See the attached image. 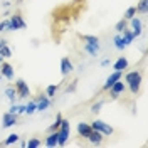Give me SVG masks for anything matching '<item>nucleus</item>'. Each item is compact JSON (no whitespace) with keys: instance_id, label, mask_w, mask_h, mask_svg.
<instances>
[{"instance_id":"1","label":"nucleus","mask_w":148,"mask_h":148,"mask_svg":"<svg viewBox=\"0 0 148 148\" xmlns=\"http://www.w3.org/2000/svg\"><path fill=\"white\" fill-rule=\"evenodd\" d=\"M125 83L130 86V91L136 94L140 91V84H141V73L140 71H130L125 76Z\"/></svg>"},{"instance_id":"2","label":"nucleus","mask_w":148,"mask_h":148,"mask_svg":"<svg viewBox=\"0 0 148 148\" xmlns=\"http://www.w3.org/2000/svg\"><path fill=\"white\" fill-rule=\"evenodd\" d=\"M69 131H71V125L69 120H62L61 121V126L57 130V147H64L67 138H69Z\"/></svg>"},{"instance_id":"3","label":"nucleus","mask_w":148,"mask_h":148,"mask_svg":"<svg viewBox=\"0 0 148 148\" xmlns=\"http://www.w3.org/2000/svg\"><path fill=\"white\" fill-rule=\"evenodd\" d=\"M25 27H27V24H25V20L22 18L20 14H15V15H12L9 18L7 30H18V29H25Z\"/></svg>"},{"instance_id":"4","label":"nucleus","mask_w":148,"mask_h":148,"mask_svg":"<svg viewBox=\"0 0 148 148\" xmlns=\"http://www.w3.org/2000/svg\"><path fill=\"white\" fill-rule=\"evenodd\" d=\"M91 128L92 130H96V131H99V133H103V135H113V131L114 130L111 128L108 123H104V121H101V120H96V121H92L91 123Z\"/></svg>"},{"instance_id":"5","label":"nucleus","mask_w":148,"mask_h":148,"mask_svg":"<svg viewBox=\"0 0 148 148\" xmlns=\"http://www.w3.org/2000/svg\"><path fill=\"white\" fill-rule=\"evenodd\" d=\"M15 91H17L18 98H29L30 96V89H29L27 83L24 79H17L15 81Z\"/></svg>"},{"instance_id":"6","label":"nucleus","mask_w":148,"mask_h":148,"mask_svg":"<svg viewBox=\"0 0 148 148\" xmlns=\"http://www.w3.org/2000/svg\"><path fill=\"white\" fill-rule=\"evenodd\" d=\"M125 89H126V88H125V83H123L121 79H118V81L113 84L108 91H110V96H111V98H113V99H116V98H120L121 94L125 92Z\"/></svg>"},{"instance_id":"7","label":"nucleus","mask_w":148,"mask_h":148,"mask_svg":"<svg viewBox=\"0 0 148 148\" xmlns=\"http://www.w3.org/2000/svg\"><path fill=\"white\" fill-rule=\"evenodd\" d=\"M118 79H121V73H120V71H114V73H111L110 77L106 79V83L103 84V89H104V91H108V89H110L111 86L118 81Z\"/></svg>"},{"instance_id":"8","label":"nucleus","mask_w":148,"mask_h":148,"mask_svg":"<svg viewBox=\"0 0 148 148\" xmlns=\"http://www.w3.org/2000/svg\"><path fill=\"white\" fill-rule=\"evenodd\" d=\"M17 123V114H14V113H5L3 114V123H2V128H10V126H14Z\"/></svg>"},{"instance_id":"9","label":"nucleus","mask_w":148,"mask_h":148,"mask_svg":"<svg viewBox=\"0 0 148 148\" xmlns=\"http://www.w3.org/2000/svg\"><path fill=\"white\" fill-rule=\"evenodd\" d=\"M103 133H99V131H96V130H91V133L86 136V140H89L92 145H101V141H103Z\"/></svg>"},{"instance_id":"10","label":"nucleus","mask_w":148,"mask_h":148,"mask_svg":"<svg viewBox=\"0 0 148 148\" xmlns=\"http://www.w3.org/2000/svg\"><path fill=\"white\" fill-rule=\"evenodd\" d=\"M73 71H74V66L69 61V57H62V61H61V73L64 74V76H67V74L73 73Z\"/></svg>"},{"instance_id":"11","label":"nucleus","mask_w":148,"mask_h":148,"mask_svg":"<svg viewBox=\"0 0 148 148\" xmlns=\"http://www.w3.org/2000/svg\"><path fill=\"white\" fill-rule=\"evenodd\" d=\"M0 69H2V76H3L5 79H14V67H12L9 62H3V61H2Z\"/></svg>"},{"instance_id":"12","label":"nucleus","mask_w":148,"mask_h":148,"mask_svg":"<svg viewBox=\"0 0 148 148\" xmlns=\"http://www.w3.org/2000/svg\"><path fill=\"white\" fill-rule=\"evenodd\" d=\"M44 145L49 148H54L57 147V131H49V135L44 140Z\"/></svg>"},{"instance_id":"13","label":"nucleus","mask_w":148,"mask_h":148,"mask_svg":"<svg viewBox=\"0 0 148 148\" xmlns=\"http://www.w3.org/2000/svg\"><path fill=\"white\" fill-rule=\"evenodd\" d=\"M130 22H131V29H133V30H131L133 36L138 37L140 34H141V27H143V25H141V20L136 18V17H133V18H130Z\"/></svg>"},{"instance_id":"14","label":"nucleus","mask_w":148,"mask_h":148,"mask_svg":"<svg viewBox=\"0 0 148 148\" xmlns=\"http://www.w3.org/2000/svg\"><path fill=\"white\" fill-rule=\"evenodd\" d=\"M91 125L89 123H77V133H79V136H83L86 138L89 133H91Z\"/></svg>"},{"instance_id":"15","label":"nucleus","mask_w":148,"mask_h":148,"mask_svg":"<svg viewBox=\"0 0 148 148\" xmlns=\"http://www.w3.org/2000/svg\"><path fill=\"white\" fill-rule=\"evenodd\" d=\"M126 67H128V59H126V57H123V56H121L120 59L114 62V66H113V69H114V71H120V73H123Z\"/></svg>"},{"instance_id":"16","label":"nucleus","mask_w":148,"mask_h":148,"mask_svg":"<svg viewBox=\"0 0 148 148\" xmlns=\"http://www.w3.org/2000/svg\"><path fill=\"white\" fill-rule=\"evenodd\" d=\"M36 103H37V111L47 110V108H49V104H51V101H49V98H47V96H40V98H39V101H36Z\"/></svg>"},{"instance_id":"17","label":"nucleus","mask_w":148,"mask_h":148,"mask_svg":"<svg viewBox=\"0 0 148 148\" xmlns=\"http://www.w3.org/2000/svg\"><path fill=\"white\" fill-rule=\"evenodd\" d=\"M121 39H123L125 46H128V44H131V42H133L135 36H133V32H131V30H128V29H123V36H121Z\"/></svg>"},{"instance_id":"18","label":"nucleus","mask_w":148,"mask_h":148,"mask_svg":"<svg viewBox=\"0 0 148 148\" xmlns=\"http://www.w3.org/2000/svg\"><path fill=\"white\" fill-rule=\"evenodd\" d=\"M84 51L89 52L91 56H98V52H99V44H88V42H86Z\"/></svg>"},{"instance_id":"19","label":"nucleus","mask_w":148,"mask_h":148,"mask_svg":"<svg viewBox=\"0 0 148 148\" xmlns=\"http://www.w3.org/2000/svg\"><path fill=\"white\" fill-rule=\"evenodd\" d=\"M136 9V12H140V14H147L148 10V0H140V3L135 7Z\"/></svg>"},{"instance_id":"20","label":"nucleus","mask_w":148,"mask_h":148,"mask_svg":"<svg viewBox=\"0 0 148 148\" xmlns=\"http://www.w3.org/2000/svg\"><path fill=\"white\" fill-rule=\"evenodd\" d=\"M37 111V103L36 101H29V104H25V111L24 113H27V114H34Z\"/></svg>"},{"instance_id":"21","label":"nucleus","mask_w":148,"mask_h":148,"mask_svg":"<svg viewBox=\"0 0 148 148\" xmlns=\"http://www.w3.org/2000/svg\"><path fill=\"white\" fill-rule=\"evenodd\" d=\"M42 145V141L39 138H30L29 141H25V147H29V148H39Z\"/></svg>"},{"instance_id":"22","label":"nucleus","mask_w":148,"mask_h":148,"mask_svg":"<svg viewBox=\"0 0 148 148\" xmlns=\"http://www.w3.org/2000/svg\"><path fill=\"white\" fill-rule=\"evenodd\" d=\"M24 111H25V106L12 103V108H10V113H14V114H20V113H24Z\"/></svg>"},{"instance_id":"23","label":"nucleus","mask_w":148,"mask_h":148,"mask_svg":"<svg viewBox=\"0 0 148 148\" xmlns=\"http://www.w3.org/2000/svg\"><path fill=\"white\" fill-rule=\"evenodd\" d=\"M0 54H2V57H3V59H7V57H12V51L9 49V46H7V44H3V46L0 47Z\"/></svg>"},{"instance_id":"24","label":"nucleus","mask_w":148,"mask_h":148,"mask_svg":"<svg viewBox=\"0 0 148 148\" xmlns=\"http://www.w3.org/2000/svg\"><path fill=\"white\" fill-rule=\"evenodd\" d=\"M15 94H17V91L14 88H7L5 89V96L10 99V103H15Z\"/></svg>"},{"instance_id":"25","label":"nucleus","mask_w":148,"mask_h":148,"mask_svg":"<svg viewBox=\"0 0 148 148\" xmlns=\"http://www.w3.org/2000/svg\"><path fill=\"white\" fill-rule=\"evenodd\" d=\"M61 121H62V116H61V114H57V116H56V123H54V125H51L49 131H57L59 126H61Z\"/></svg>"},{"instance_id":"26","label":"nucleus","mask_w":148,"mask_h":148,"mask_svg":"<svg viewBox=\"0 0 148 148\" xmlns=\"http://www.w3.org/2000/svg\"><path fill=\"white\" fill-rule=\"evenodd\" d=\"M56 91H57V86L51 84V86H47V89H46V96H47V98H54Z\"/></svg>"},{"instance_id":"27","label":"nucleus","mask_w":148,"mask_h":148,"mask_svg":"<svg viewBox=\"0 0 148 148\" xmlns=\"http://www.w3.org/2000/svg\"><path fill=\"white\" fill-rule=\"evenodd\" d=\"M18 135H15V133H12V135H9L7 136V140H5V145H14V143H17L18 141Z\"/></svg>"},{"instance_id":"28","label":"nucleus","mask_w":148,"mask_h":148,"mask_svg":"<svg viewBox=\"0 0 148 148\" xmlns=\"http://www.w3.org/2000/svg\"><path fill=\"white\" fill-rule=\"evenodd\" d=\"M114 47H116V49H120V51H123V49H125V42H123V39H121V36H116L114 37Z\"/></svg>"},{"instance_id":"29","label":"nucleus","mask_w":148,"mask_h":148,"mask_svg":"<svg viewBox=\"0 0 148 148\" xmlns=\"http://www.w3.org/2000/svg\"><path fill=\"white\" fill-rule=\"evenodd\" d=\"M83 37V40H86L88 44H99V39L94 36H81Z\"/></svg>"},{"instance_id":"30","label":"nucleus","mask_w":148,"mask_h":148,"mask_svg":"<svg viewBox=\"0 0 148 148\" xmlns=\"http://www.w3.org/2000/svg\"><path fill=\"white\" fill-rule=\"evenodd\" d=\"M135 14H136V9H135V7H130V9L125 12V20L133 18V17H135Z\"/></svg>"},{"instance_id":"31","label":"nucleus","mask_w":148,"mask_h":148,"mask_svg":"<svg viewBox=\"0 0 148 148\" xmlns=\"http://www.w3.org/2000/svg\"><path fill=\"white\" fill-rule=\"evenodd\" d=\"M123 29H126V20H125V18H123V20H120V22L116 24L114 30H116V32H123Z\"/></svg>"},{"instance_id":"32","label":"nucleus","mask_w":148,"mask_h":148,"mask_svg":"<svg viewBox=\"0 0 148 148\" xmlns=\"http://www.w3.org/2000/svg\"><path fill=\"white\" fill-rule=\"evenodd\" d=\"M101 104H103V103H96V104H92L91 111H92V113H99V110H101Z\"/></svg>"},{"instance_id":"33","label":"nucleus","mask_w":148,"mask_h":148,"mask_svg":"<svg viewBox=\"0 0 148 148\" xmlns=\"http://www.w3.org/2000/svg\"><path fill=\"white\" fill-rule=\"evenodd\" d=\"M7 25H9V20H2L0 22V32L2 30H7Z\"/></svg>"},{"instance_id":"34","label":"nucleus","mask_w":148,"mask_h":148,"mask_svg":"<svg viewBox=\"0 0 148 148\" xmlns=\"http://www.w3.org/2000/svg\"><path fill=\"white\" fill-rule=\"evenodd\" d=\"M101 66H103V67H106V66H110V59H104V61H101Z\"/></svg>"},{"instance_id":"35","label":"nucleus","mask_w":148,"mask_h":148,"mask_svg":"<svg viewBox=\"0 0 148 148\" xmlns=\"http://www.w3.org/2000/svg\"><path fill=\"white\" fill-rule=\"evenodd\" d=\"M3 44H7V40H3V39H2V40H0V47L3 46Z\"/></svg>"},{"instance_id":"36","label":"nucleus","mask_w":148,"mask_h":148,"mask_svg":"<svg viewBox=\"0 0 148 148\" xmlns=\"http://www.w3.org/2000/svg\"><path fill=\"white\" fill-rule=\"evenodd\" d=\"M2 61H3V57H2V54H0V64H2Z\"/></svg>"}]
</instances>
